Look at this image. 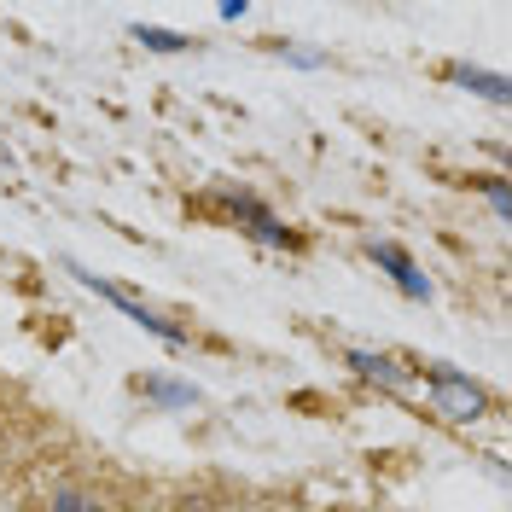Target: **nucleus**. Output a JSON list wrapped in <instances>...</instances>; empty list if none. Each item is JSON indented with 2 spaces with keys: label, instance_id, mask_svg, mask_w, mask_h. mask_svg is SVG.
<instances>
[{
  "label": "nucleus",
  "instance_id": "6e6552de",
  "mask_svg": "<svg viewBox=\"0 0 512 512\" xmlns=\"http://www.w3.org/2000/svg\"><path fill=\"white\" fill-rule=\"evenodd\" d=\"M53 512H99V501H88V495H76V489H64L59 501H53Z\"/></svg>",
  "mask_w": 512,
  "mask_h": 512
},
{
  "label": "nucleus",
  "instance_id": "7ed1b4c3",
  "mask_svg": "<svg viewBox=\"0 0 512 512\" xmlns=\"http://www.w3.org/2000/svg\"><path fill=\"white\" fill-rule=\"evenodd\" d=\"M367 256H373L379 268H390V280L408 291V297H431V286H425V274L414 268V256H408V251H396V245H379V239H373V245H367Z\"/></svg>",
  "mask_w": 512,
  "mask_h": 512
},
{
  "label": "nucleus",
  "instance_id": "0eeeda50",
  "mask_svg": "<svg viewBox=\"0 0 512 512\" xmlns=\"http://www.w3.org/2000/svg\"><path fill=\"white\" fill-rule=\"evenodd\" d=\"M134 41H140V47H152V53H181V47H192L187 35H175V30H146V24L134 30Z\"/></svg>",
  "mask_w": 512,
  "mask_h": 512
},
{
  "label": "nucleus",
  "instance_id": "20e7f679",
  "mask_svg": "<svg viewBox=\"0 0 512 512\" xmlns=\"http://www.w3.org/2000/svg\"><path fill=\"white\" fill-rule=\"evenodd\" d=\"M448 76H454V82H466V88H478L483 99H507V82H501V76H489V70H466V64H454Z\"/></svg>",
  "mask_w": 512,
  "mask_h": 512
},
{
  "label": "nucleus",
  "instance_id": "39448f33",
  "mask_svg": "<svg viewBox=\"0 0 512 512\" xmlns=\"http://www.w3.org/2000/svg\"><path fill=\"white\" fill-rule=\"evenodd\" d=\"M350 367L361 373V379H384V384L402 379V373H396V361H384V355H367V350H355V355H350Z\"/></svg>",
  "mask_w": 512,
  "mask_h": 512
},
{
  "label": "nucleus",
  "instance_id": "1a4fd4ad",
  "mask_svg": "<svg viewBox=\"0 0 512 512\" xmlns=\"http://www.w3.org/2000/svg\"><path fill=\"white\" fill-rule=\"evenodd\" d=\"M489 204H495L501 216H512V192H507V181H489Z\"/></svg>",
  "mask_w": 512,
  "mask_h": 512
},
{
  "label": "nucleus",
  "instance_id": "f03ea898",
  "mask_svg": "<svg viewBox=\"0 0 512 512\" xmlns=\"http://www.w3.org/2000/svg\"><path fill=\"white\" fill-rule=\"evenodd\" d=\"M70 274H76V280H82V286H94L99 297H105V303H117V309H123L128 320H140V326H146V332H158L163 344H181V332H175V326H169V320H158V315H152V309H140V303H134V297H128V291H117V286H99L94 274H82V268H76V262H70Z\"/></svg>",
  "mask_w": 512,
  "mask_h": 512
},
{
  "label": "nucleus",
  "instance_id": "423d86ee",
  "mask_svg": "<svg viewBox=\"0 0 512 512\" xmlns=\"http://www.w3.org/2000/svg\"><path fill=\"white\" fill-rule=\"evenodd\" d=\"M146 396H158V402H169V408H192V402H198L192 384H169V379H146Z\"/></svg>",
  "mask_w": 512,
  "mask_h": 512
},
{
  "label": "nucleus",
  "instance_id": "f257e3e1",
  "mask_svg": "<svg viewBox=\"0 0 512 512\" xmlns=\"http://www.w3.org/2000/svg\"><path fill=\"white\" fill-rule=\"evenodd\" d=\"M425 379H431V402H437L443 419H478L483 408H489L483 384H472L466 373H454V367H431Z\"/></svg>",
  "mask_w": 512,
  "mask_h": 512
}]
</instances>
